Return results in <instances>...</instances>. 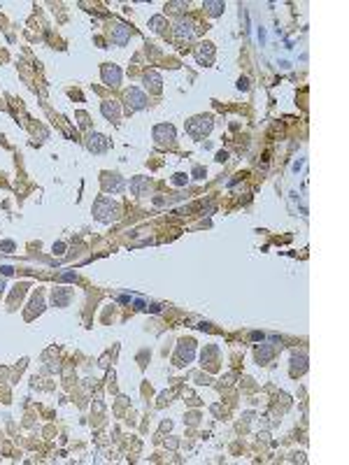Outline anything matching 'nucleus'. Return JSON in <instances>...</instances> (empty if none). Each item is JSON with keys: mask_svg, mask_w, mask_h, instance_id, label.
Listing matches in <instances>:
<instances>
[{"mask_svg": "<svg viewBox=\"0 0 349 465\" xmlns=\"http://www.w3.org/2000/svg\"><path fill=\"white\" fill-rule=\"evenodd\" d=\"M93 216L103 223H112L121 216V205L114 203L112 198H107V196H100V198L93 203Z\"/></svg>", "mask_w": 349, "mask_h": 465, "instance_id": "nucleus-1", "label": "nucleus"}, {"mask_svg": "<svg viewBox=\"0 0 349 465\" xmlns=\"http://www.w3.org/2000/svg\"><path fill=\"white\" fill-rule=\"evenodd\" d=\"M214 126V119L212 114H200V116H193V119H189L186 121V133H189L191 138H205L207 133L212 130Z\"/></svg>", "mask_w": 349, "mask_h": 465, "instance_id": "nucleus-2", "label": "nucleus"}, {"mask_svg": "<svg viewBox=\"0 0 349 465\" xmlns=\"http://www.w3.org/2000/svg\"><path fill=\"white\" fill-rule=\"evenodd\" d=\"M100 184H103V189L107 193H119V191L126 189V179L121 175H116V172H103L100 175Z\"/></svg>", "mask_w": 349, "mask_h": 465, "instance_id": "nucleus-3", "label": "nucleus"}, {"mask_svg": "<svg viewBox=\"0 0 349 465\" xmlns=\"http://www.w3.org/2000/svg\"><path fill=\"white\" fill-rule=\"evenodd\" d=\"M84 145H86V149L91 154H103L110 149V140L105 135H100V133H89L86 140H84Z\"/></svg>", "mask_w": 349, "mask_h": 465, "instance_id": "nucleus-4", "label": "nucleus"}, {"mask_svg": "<svg viewBox=\"0 0 349 465\" xmlns=\"http://www.w3.org/2000/svg\"><path fill=\"white\" fill-rule=\"evenodd\" d=\"M123 100H126L128 112H137V109H144V107H147V96H144L140 89H128L126 96H123Z\"/></svg>", "mask_w": 349, "mask_h": 465, "instance_id": "nucleus-5", "label": "nucleus"}, {"mask_svg": "<svg viewBox=\"0 0 349 465\" xmlns=\"http://www.w3.org/2000/svg\"><path fill=\"white\" fill-rule=\"evenodd\" d=\"M154 140H156L159 145H173L174 142V128L170 126V123H159V126L154 128Z\"/></svg>", "mask_w": 349, "mask_h": 465, "instance_id": "nucleus-6", "label": "nucleus"}, {"mask_svg": "<svg viewBox=\"0 0 349 465\" xmlns=\"http://www.w3.org/2000/svg\"><path fill=\"white\" fill-rule=\"evenodd\" d=\"M128 40H130V28L121 21H114L112 23V42L114 45H119V47H123Z\"/></svg>", "mask_w": 349, "mask_h": 465, "instance_id": "nucleus-7", "label": "nucleus"}, {"mask_svg": "<svg viewBox=\"0 0 349 465\" xmlns=\"http://www.w3.org/2000/svg\"><path fill=\"white\" fill-rule=\"evenodd\" d=\"M174 35H177L179 42H191L193 40V23L189 19H179L174 23Z\"/></svg>", "mask_w": 349, "mask_h": 465, "instance_id": "nucleus-8", "label": "nucleus"}, {"mask_svg": "<svg viewBox=\"0 0 349 465\" xmlns=\"http://www.w3.org/2000/svg\"><path fill=\"white\" fill-rule=\"evenodd\" d=\"M103 82H105L107 86H116L119 82H121V70H119V65H112V63H105L103 65Z\"/></svg>", "mask_w": 349, "mask_h": 465, "instance_id": "nucleus-9", "label": "nucleus"}, {"mask_svg": "<svg viewBox=\"0 0 349 465\" xmlns=\"http://www.w3.org/2000/svg\"><path fill=\"white\" fill-rule=\"evenodd\" d=\"M193 351H196V342L193 340H184L179 344V351H177V365H184L193 359Z\"/></svg>", "mask_w": 349, "mask_h": 465, "instance_id": "nucleus-10", "label": "nucleus"}, {"mask_svg": "<svg viewBox=\"0 0 349 465\" xmlns=\"http://www.w3.org/2000/svg\"><path fill=\"white\" fill-rule=\"evenodd\" d=\"M52 300L56 307H65L72 300V289H68V286H58V289H54L52 293Z\"/></svg>", "mask_w": 349, "mask_h": 465, "instance_id": "nucleus-11", "label": "nucleus"}, {"mask_svg": "<svg viewBox=\"0 0 349 465\" xmlns=\"http://www.w3.org/2000/svg\"><path fill=\"white\" fill-rule=\"evenodd\" d=\"M196 61L200 63V65H210V63L214 61V47L210 45V42H205V45L198 47L196 52Z\"/></svg>", "mask_w": 349, "mask_h": 465, "instance_id": "nucleus-12", "label": "nucleus"}, {"mask_svg": "<svg viewBox=\"0 0 349 465\" xmlns=\"http://www.w3.org/2000/svg\"><path fill=\"white\" fill-rule=\"evenodd\" d=\"M144 86L149 89L152 93H161V89H163V82H161V77H159V72H147L144 75Z\"/></svg>", "mask_w": 349, "mask_h": 465, "instance_id": "nucleus-13", "label": "nucleus"}, {"mask_svg": "<svg viewBox=\"0 0 349 465\" xmlns=\"http://www.w3.org/2000/svg\"><path fill=\"white\" fill-rule=\"evenodd\" d=\"M130 191L135 196H144L149 191V177H133L130 179Z\"/></svg>", "mask_w": 349, "mask_h": 465, "instance_id": "nucleus-14", "label": "nucleus"}, {"mask_svg": "<svg viewBox=\"0 0 349 465\" xmlns=\"http://www.w3.org/2000/svg\"><path fill=\"white\" fill-rule=\"evenodd\" d=\"M100 112H103V116L110 119V121H116V119H119V105H116V103H103Z\"/></svg>", "mask_w": 349, "mask_h": 465, "instance_id": "nucleus-15", "label": "nucleus"}, {"mask_svg": "<svg viewBox=\"0 0 349 465\" xmlns=\"http://www.w3.org/2000/svg\"><path fill=\"white\" fill-rule=\"evenodd\" d=\"M293 365H291V374L296 377V374H303L305 370H307V359H305V354H300V356H293V361H291Z\"/></svg>", "mask_w": 349, "mask_h": 465, "instance_id": "nucleus-16", "label": "nucleus"}, {"mask_svg": "<svg viewBox=\"0 0 349 465\" xmlns=\"http://www.w3.org/2000/svg\"><path fill=\"white\" fill-rule=\"evenodd\" d=\"M275 356V349L270 347V344H261L256 349V359H258V363H270V359Z\"/></svg>", "mask_w": 349, "mask_h": 465, "instance_id": "nucleus-17", "label": "nucleus"}, {"mask_svg": "<svg viewBox=\"0 0 349 465\" xmlns=\"http://www.w3.org/2000/svg\"><path fill=\"white\" fill-rule=\"evenodd\" d=\"M42 310H45V300H42V296H35L31 300V310L26 312V316H28V319H33V316H35V314H40Z\"/></svg>", "mask_w": 349, "mask_h": 465, "instance_id": "nucleus-18", "label": "nucleus"}, {"mask_svg": "<svg viewBox=\"0 0 349 465\" xmlns=\"http://www.w3.org/2000/svg\"><path fill=\"white\" fill-rule=\"evenodd\" d=\"M205 9L210 12V16H219L224 12V2H214V0H207L205 2Z\"/></svg>", "mask_w": 349, "mask_h": 465, "instance_id": "nucleus-19", "label": "nucleus"}, {"mask_svg": "<svg viewBox=\"0 0 349 465\" xmlns=\"http://www.w3.org/2000/svg\"><path fill=\"white\" fill-rule=\"evenodd\" d=\"M149 26H152L156 33H161L163 28H166V19L163 16H152V21H149Z\"/></svg>", "mask_w": 349, "mask_h": 465, "instance_id": "nucleus-20", "label": "nucleus"}, {"mask_svg": "<svg viewBox=\"0 0 349 465\" xmlns=\"http://www.w3.org/2000/svg\"><path fill=\"white\" fill-rule=\"evenodd\" d=\"M173 184L174 186H184V184H186V175H184V172H177V175L173 177Z\"/></svg>", "mask_w": 349, "mask_h": 465, "instance_id": "nucleus-21", "label": "nucleus"}, {"mask_svg": "<svg viewBox=\"0 0 349 465\" xmlns=\"http://www.w3.org/2000/svg\"><path fill=\"white\" fill-rule=\"evenodd\" d=\"M77 119H79V126H82V128H89V114H86V112H77Z\"/></svg>", "mask_w": 349, "mask_h": 465, "instance_id": "nucleus-22", "label": "nucleus"}, {"mask_svg": "<svg viewBox=\"0 0 349 465\" xmlns=\"http://www.w3.org/2000/svg\"><path fill=\"white\" fill-rule=\"evenodd\" d=\"M0 249H2V252H5V254L14 252V242H9V240H7V242H0Z\"/></svg>", "mask_w": 349, "mask_h": 465, "instance_id": "nucleus-23", "label": "nucleus"}, {"mask_svg": "<svg viewBox=\"0 0 349 465\" xmlns=\"http://www.w3.org/2000/svg\"><path fill=\"white\" fill-rule=\"evenodd\" d=\"M193 177H196V179H203V177H205V168H200V165L193 168Z\"/></svg>", "mask_w": 349, "mask_h": 465, "instance_id": "nucleus-24", "label": "nucleus"}, {"mask_svg": "<svg viewBox=\"0 0 349 465\" xmlns=\"http://www.w3.org/2000/svg\"><path fill=\"white\" fill-rule=\"evenodd\" d=\"M237 89H249V79H244L242 77V79L237 82Z\"/></svg>", "mask_w": 349, "mask_h": 465, "instance_id": "nucleus-25", "label": "nucleus"}, {"mask_svg": "<svg viewBox=\"0 0 349 465\" xmlns=\"http://www.w3.org/2000/svg\"><path fill=\"white\" fill-rule=\"evenodd\" d=\"M63 249H65V244H63V242H56V244H54V252H56V254H63Z\"/></svg>", "mask_w": 349, "mask_h": 465, "instance_id": "nucleus-26", "label": "nucleus"}, {"mask_svg": "<svg viewBox=\"0 0 349 465\" xmlns=\"http://www.w3.org/2000/svg\"><path fill=\"white\" fill-rule=\"evenodd\" d=\"M226 158H228V154H226V152H219V154H217V160H221V163H224Z\"/></svg>", "mask_w": 349, "mask_h": 465, "instance_id": "nucleus-27", "label": "nucleus"}, {"mask_svg": "<svg viewBox=\"0 0 349 465\" xmlns=\"http://www.w3.org/2000/svg\"><path fill=\"white\" fill-rule=\"evenodd\" d=\"M12 272H14V270H12V267H9V265H5V267H2V275H12Z\"/></svg>", "mask_w": 349, "mask_h": 465, "instance_id": "nucleus-28", "label": "nucleus"}, {"mask_svg": "<svg viewBox=\"0 0 349 465\" xmlns=\"http://www.w3.org/2000/svg\"><path fill=\"white\" fill-rule=\"evenodd\" d=\"M5 293V279H0V296Z\"/></svg>", "mask_w": 349, "mask_h": 465, "instance_id": "nucleus-29", "label": "nucleus"}]
</instances>
